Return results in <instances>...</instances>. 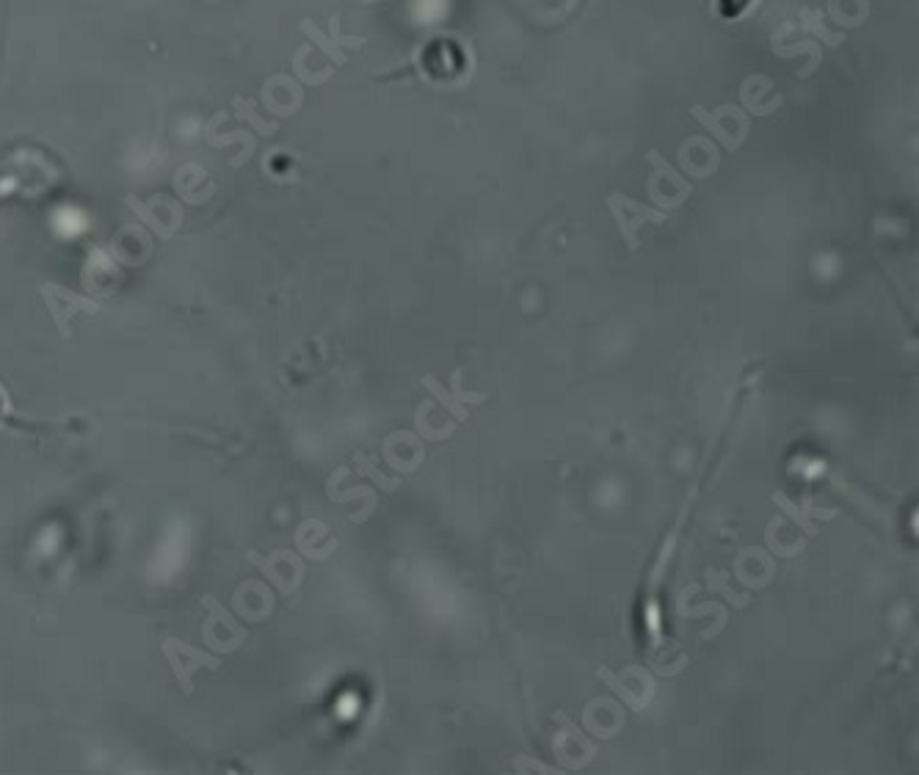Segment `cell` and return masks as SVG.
I'll return each mask as SVG.
<instances>
[{
  "label": "cell",
  "instance_id": "cell-3",
  "mask_svg": "<svg viewBox=\"0 0 919 775\" xmlns=\"http://www.w3.org/2000/svg\"><path fill=\"white\" fill-rule=\"evenodd\" d=\"M729 111H732V105H724V108H718V111H707V108H701V105H693V108H690L693 119H696L704 130H710L715 141H721L729 152H735V149L743 144V138L737 136V133H732L729 125H726Z\"/></svg>",
  "mask_w": 919,
  "mask_h": 775
},
{
  "label": "cell",
  "instance_id": "cell-12",
  "mask_svg": "<svg viewBox=\"0 0 919 775\" xmlns=\"http://www.w3.org/2000/svg\"><path fill=\"white\" fill-rule=\"evenodd\" d=\"M450 395L459 400L461 406H467V403H475V406H481L483 400H486V395H481V392H464V389H461V370H456V373H453V392H450Z\"/></svg>",
  "mask_w": 919,
  "mask_h": 775
},
{
  "label": "cell",
  "instance_id": "cell-10",
  "mask_svg": "<svg viewBox=\"0 0 919 775\" xmlns=\"http://www.w3.org/2000/svg\"><path fill=\"white\" fill-rule=\"evenodd\" d=\"M710 591L721 593V596L729 599L735 607H746L748 602H751V596H740V593L732 591L729 585H724V574H721V571H713V574H710Z\"/></svg>",
  "mask_w": 919,
  "mask_h": 775
},
{
  "label": "cell",
  "instance_id": "cell-1",
  "mask_svg": "<svg viewBox=\"0 0 919 775\" xmlns=\"http://www.w3.org/2000/svg\"><path fill=\"white\" fill-rule=\"evenodd\" d=\"M608 210L610 216H613V221H616V227H619L621 238H624V243H627L632 251L641 246L638 229L644 227V224H666V213H660L657 207L641 205V202H635V199H630V196L624 194L610 196Z\"/></svg>",
  "mask_w": 919,
  "mask_h": 775
},
{
  "label": "cell",
  "instance_id": "cell-4",
  "mask_svg": "<svg viewBox=\"0 0 919 775\" xmlns=\"http://www.w3.org/2000/svg\"><path fill=\"white\" fill-rule=\"evenodd\" d=\"M770 500H773V505H776L784 516H790V522H793L798 530H804L806 536H817V525H815V519H812V508H801V505H798L795 500H790L784 491H773V494H770Z\"/></svg>",
  "mask_w": 919,
  "mask_h": 775
},
{
  "label": "cell",
  "instance_id": "cell-11",
  "mask_svg": "<svg viewBox=\"0 0 919 775\" xmlns=\"http://www.w3.org/2000/svg\"><path fill=\"white\" fill-rule=\"evenodd\" d=\"M357 461H359V469H362V472H365V475H368L370 480H376V483H379V486H381V489H384V491H395V489H398V486H401V480L384 478V475H381L379 469L370 467V458H368V456H362V453H359Z\"/></svg>",
  "mask_w": 919,
  "mask_h": 775
},
{
  "label": "cell",
  "instance_id": "cell-6",
  "mask_svg": "<svg viewBox=\"0 0 919 775\" xmlns=\"http://www.w3.org/2000/svg\"><path fill=\"white\" fill-rule=\"evenodd\" d=\"M597 673H599V679H602V682L610 684V690H613V693H619L621 701H624L627 707L635 709V712H641V709H644V701H641L638 696H632V690L627 687V684H624V679H621V676H616V673L610 671V668H599Z\"/></svg>",
  "mask_w": 919,
  "mask_h": 775
},
{
  "label": "cell",
  "instance_id": "cell-2",
  "mask_svg": "<svg viewBox=\"0 0 919 775\" xmlns=\"http://www.w3.org/2000/svg\"><path fill=\"white\" fill-rule=\"evenodd\" d=\"M649 163H652V177H649V183H646V191H649V199H652L655 205L666 207V188H671V194L677 196L679 202H685V199L693 194L688 180H685L657 149L649 152Z\"/></svg>",
  "mask_w": 919,
  "mask_h": 775
},
{
  "label": "cell",
  "instance_id": "cell-5",
  "mask_svg": "<svg viewBox=\"0 0 919 775\" xmlns=\"http://www.w3.org/2000/svg\"><path fill=\"white\" fill-rule=\"evenodd\" d=\"M423 387H426L428 392H431V395H434V398H437L439 403H442V406H445V409H448L450 414H453V417H456V420H459V422L470 420V414H467V406H461L459 400L453 398V395H450L448 389H445V387H442V384H439L437 378H434V376H423Z\"/></svg>",
  "mask_w": 919,
  "mask_h": 775
},
{
  "label": "cell",
  "instance_id": "cell-7",
  "mask_svg": "<svg viewBox=\"0 0 919 775\" xmlns=\"http://www.w3.org/2000/svg\"><path fill=\"white\" fill-rule=\"evenodd\" d=\"M801 20H804L806 31H812L815 36H820V42H823V45H831V47L842 45V34H831L826 25H823V20H820V14L817 12H812V9H801Z\"/></svg>",
  "mask_w": 919,
  "mask_h": 775
},
{
  "label": "cell",
  "instance_id": "cell-9",
  "mask_svg": "<svg viewBox=\"0 0 919 775\" xmlns=\"http://www.w3.org/2000/svg\"><path fill=\"white\" fill-rule=\"evenodd\" d=\"M301 31H304V34L310 36V39H312V42H315V45H321L323 53H326V56H329V58H334V64H345V53H343V50H340V47H337V45H332V42H329V39H326V36H323L321 31L315 28V25L301 23Z\"/></svg>",
  "mask_w": 919,
  "mask_h": 775
},
{
  "label": "cell",
  "instance_id": "cell-8",
  "mask_svg": "<svg viewBox=\"0 0 919 775\" xmlns=\"http://www.w3.org/2000/svg\"><path fill=\"white\" fill-rule=\"evenodd\" d=\"M798 53H809V67L804 69V75H812V72L820 67V45H815V42H801V45L795 47H776V56L782 58L798 56Z\"/></svg>",
  "mask_w": 919,
  "mask_h": 775
}]
</instances>
